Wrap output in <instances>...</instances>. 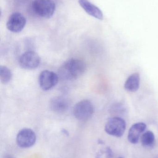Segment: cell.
Returning a JSON list of instances; mask_svg holds the SVG:
<instances>
[{"instance_id": "obj_6", "label": "cell", "mask_w": 158, "mask_h": 158, "mask_svg": "<svg viewBox=\"0 0 158 158\" xmlns=\"http://www.w3.org/2000/svg\"><path fill=\"white\" fill-rule=\"evenodd\" d=\"M20 66L25 69H33L40 65L41 59L37 53L29 51L23 53L19 60Z\"/></svg>"}, {"instance_id": "obj_8", "label": "cell", "mask_w": 158, "mask_h": 158, "mask_svg": "<svg viewBox=\"0 0 158 158\" xmlns=\"http://www.w3.org/2000/svg\"><path fill=\"white\" fill-rule=\"evenodd\" d=\"M58 79V75L54 72L48 70H43L39 76V85L42 90L47 91L57 84Z\"/></svg>"}, {"instance_id": "obj_17", "label": "cell", "mask_w": 158, "mask_h": 158, "mask_svg": "<svg viewBox=\"0 0 158 158\" xmlns=\"http://www.w3.org/2000/svg\"><path fill=\"white\" fill-rule=\"evenodd\" d=\"M118 158H123L121 157H119Z\"/></svg>"}, {"instance_id": "obj_11", "label": "cell", "mask_w": 158, "mask_h": 158, "mask_svg": "<svg viewBox=\"0 0 158 158\" xmlns=\"http://www.w3.org/2000/svg\"><path fill=\"white\" fill-rule=\"evenodd\" d=\"M79 4L82 8L90 15L102 20L103 19V14L102 11L93 4L88 0H79Z\"/></svg>"}, {"instance_id": "obj_1", "label": "cell", "mask_w": 158, "mask_h": 158, "mask_svg": "<svg viewBox=\"0 0 158 158\" xmlns=\"http://www.w3.org/2000/svg\"><path fill=\"white\" fill-rule=\"evenodd\" d=\"M85 63L79 59L71 58L65 62L58 71V76L61 79L72 80L79 78L85 72Z\"/></svg>"}, {"instance_id": "obj_7", "label": "cell", "mask_w": 158, "mask_h": 158, "mask_svg": "<svg viewBox=\"0 0 158 158\" xmlns=\"http://www.w3.org/2000/svg\"><path fill=\"white\" fill-rule=\"evenodd\" d=\"M27 19L21 13L15 12L10 15L6 22V28L15 33L20 32L25 27Z\"/></svg>"}, {"instance_id": "obj_13", "label": "cell", "mask_w": 158, "mask_h": 158, "mask_svg": "<svg viewBox=\"0 0 158 158\" xmlns=\"http://www.w3.org/2000/svg\"><path fill=\"white\" fill-rule=\"evenodd\" d=\"M141 142L144 147L147 148L153 147L155 143V135L150 131L146 132L142 135Z\"/></svg>"}, {"instance_id": "obj_2", "label": "cell", "mask_w": 158, "mask_h": 158, "mask_svg": "<svg viewBox=\"0 0 158 158\" xmlns=\"http://www.w3.org/2000/svg\"><path fill=\"white\" fill-rule=\"evenodd\" d=\"M32 11L43 18L53 16L55 10V3L53 0H34L32 3Z\"/></svg>"}, {"instance_id": "obj_3", "label": "cell", "mask_w": 158, "mask_h": 158, "mask_svg": "<svg viewBox=\"0 0 158 158\" xmlns=\"http://www.w3.org/2000/svg\"><path fill=\"white\" fill-rule=\"evenodd\" d=\"M94 112V108L92 102L83 100L77 103L74 107L73 114L76 119L82 122L90 119Z\"/></svg>"}, {"instance_id": "obj_14", "label": "cell", "mask_w": 158, "mask_h": 158, "mask_svg": "<svg viewBox=\"0 0 158 158\" xmlns=\"http://www.w3.org/2000/svg\"><path fill=\"white\" fill-rule=\"evenodd\" d=\"M12 77V74L9 69L4 66L0 67V78L2 83H7L10 81Z\"/></svg>"}, {"instance_id": "obj_5", "label": "cell", "mask_w": 158, "mask_h": 158, "mask_svg": "<svg viewBox=\"0 0 158 158\" xmlns=\"http://www.w3.org/2000/svg\"><path fill=\"white\" fill-rule=\"evenodd\" d=\"M17 144L21 148L32 147L36 143V135L31 129L24 128L20 130L16 136Z\"/></svg>"}, {"instance_id": "obj_16", "label": "cell", "mask_w": 158, "mask_h": 158, "mask_svg": "<svg viewBox=\"0 0 158 158\" xmlns=\"http://www.w3.org/2000/svg\"><path fill=\"white\" fill-rule=\"evenodd\" d=\"M4 158H15L13 156H11L10 155H6L4 156Z\"/></svg>"}, {"instance_id": "obj_12", "label": "cell", "mask_w": 158, "mask_h": 158, "mask_svg": "<svg viewBox=\"0 0 158 158\" xmlns=\"http://www.w3.org/2000/svg\"><path fill=\"white\" fill-rule=\"evenodd\" d=\"M140 75L134 73L130 76L125 82L124 88L128 92H135L138 90L140 86Z\"/></svg>"}, {"instance_id": "obj_9", "label": "cell", "mask_w": 158, "mask_h": 158, "mask_svg": "<svg viewBox=\"0 0 158 158\" xmlns=\"http://www.w3.org/2000/svg\"><path fill=\"white\" fill-rule=\"evenodd\" d=\"M146 124L144 123H138L133 124L130 128L128 135L129 142L132 144L137 143L140 135L146 129Z\"/></svg>"}, {"instance_id": "obj_4", "label": "cell", "mask_w": 158, "mask_h": 158, "mask_svg": "<svg viewBox=\"0 0 158 158\" xmlns=\"http://www.w3.org/2000/svg\"><path fill=\"white\" fill-rule=\"evenodd\" d=\"M126 127V122L123 119L120 117H113L107 122L105 131L109 135L120 137L123 135Z\"/></svg>"}, {"instance_id": "obj_15", "label": "cell", "mask_w": 158, "mask_h": 158, "mask_svg": "<svg viewBox=\"0 0 158 158\" xmlns=\"http://www.w3.org/2000/svg\"><path fill=\"white\" fill-rule=\"evenodd\" d=\"M105 154L106 155L107 158H112L113 156V152L111 148L109 147H107L105 150Z\"/></svg>"}, {"instance_id": "obj_10", "label": "cell", "mask_w": 158, "mask_h": 158, "mask_svg": "<svg viewBox=\"0 0 158 158\" xmlns=\"http://www.w3.org/2000/svg\"><path fill=\"white\" fill-rule=\"evenodd\" d=\"M50 108L52 110L58 113H62L67 110L69 107V100L62 96H58L52 98L50 101Z\"/></svg>"}]
</instances>
